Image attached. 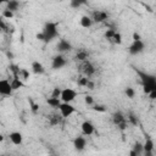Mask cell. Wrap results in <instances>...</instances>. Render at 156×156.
I'll return each instance as SVG.
<instances>
[{
    "mask_svg": "<svg viewBox=\"0 0 156 156\" xmlns=\"http://www.w3.org/2000/svg\"><path fill=\"white\" fill-rule=\"evenodd\" d=\"M144 50H145V43H144L143 40L133 41V43L129 45V48H128L129 54H130V55H134V56L141 54Z\"/></svg>",
    "mask_w": 156,
    "mask_h": 156,
    "instance_id": "9c48e42d",
    "label": "cell"
},
{
    "mask_svg": "<svg viewBox=\"0 0 156 156\" xmlns=\"http://www.w3.org/2000/svg\"><path fill=\"white\" fill-rule=\"evenodd\" d=\"M85 88H88V89H90V90L95 89V83H94V80H91V78H90V79L88 80V83H87Z\"/></svg>",
    "mask_w": 156,
    "mask_h": 156,
    "instance_id": "e575fe53",
    "label": "cell"
},
{
    "mask_svg": "<svg viewBox=\"0 0 156 156\" xmlns=\"http://www.w3.org/2000/svg\"><path fill=\"white\" fill-rule=\"evenodd\" d=\"M9 138H10V141L16 146H20L23 144V134L21 132H17V130L11 132L9 134Z\"/></svg>",
    "mask_w": 156,
    "mask_h": 156,
    "instance_id": "4fadbf2b",
    "label": "cell"
},
{
    "mask_svg": "<svg viewBox=\"0 0 156 156\" xmlns=\"http://www.w3.org/2000/svg\"><path fill=\"white\" fill-rule=\"evenodd\" d=\"M129 156H141V155H138V154H135L134 151H132V150H130V152H129Z\"/></svg>",
    "mask_w": 156,
    "mask_h": 156,
    "instance_id": "ab89813d",
    "label": "cell"
},
{
    "mask_svg": "<svg viewBox=\"0 0 156 156\" xmlns=\"http://www.w3.org/2000/svg\"><path fill=\"white\" fill-rule=\"evenodd\" d=\"M12 94H13V90L11 88L10 79L0 78V95L1 96H11Z\"/></svg>",
    "mask_w": 156,
    "mask_h": 156,
    "instance_id": "52a82bcc",
    "label": "cell"
},
{
    "mask_svg": "<svg viewBox=\"0 0 156 156\" xmlns=\"http://www.w3.org/2000/svg\"><path fill=\"white\" fill-rule=\"evenodd\" d=\"M93 22H98V23H101V22H105L107 18H108V13L106 11H101V10H98V11H94L93 12V16H90Z\"/></svg>",
    "mask_w": 156,
    "mask_h": 156,
    "instance_id": "5bb4252c",
    "label": "cell"
},
{
    "mask_svg": "<svg viewBox=\"0 0 156 156\" xmlns=\"http://www.w3.org/2000/svg\"><path fill=\"white\" fill-rule=\"evenodd\" d=\"M111 41H113L115 44H118V45H119V44L122 43V35H121V33H119V32H115V34H113Z\"/></svg>",
    "mask_w": 156,
    "mask_h": 156,
    "instance_id": "484cf974",
    "label": "cell"
},
{
    "mask_svg": "<svg viewBox=\"0 0 156 156\" xmlns=\"http://www.w3.org/2000/svg\"><path fill=\"white\" fill-rule=\"evenodd\" d=\"M132 151H134L135 154L143 156V143H140V141H135V143L133 144V146H132Z\"/></svg>",
    "mask_w": 156,
    "mask_h": 156,
    "instance_id": "603a6c76",
    "label": "cell"
},
{
    "mask_svg": "<svg viewBox=\"0 0 156 156\" xmlns=\"http://www.w3.org/2000/svg\"><path fill=\"white\" fill-rule=\"evenodd\" d=\"M124 94H126V96H127L128 99H133V98L135 96V90H134V88H132V87H127V88L124 89Z\"/></svg>",
    "mask_w": 156,
    "mask_h": 156,
    "instance_id": "d4e9b609",
    "label": "cell"
},
{
    "mask_svg": "<svg viewBox=\"0 0 156 156\" xmlns=\"http://www.w3.org/2000/svg\"><path fill=\"white\" fill-rule=\"evenodd\" d=\"M4 140V135L2 134H0V141H2Z\"/></svg>",
    "mask_w": 156,
    "mask_h": 156,
    "instance_id": "60d3db41",
    "label": "cell"
},
{
    "mask_svg": "<svg viewBox=\"0 0 156 156\" xmlns=\"http://www.w3.org/2000/svg\"><path fill=\"white\" fill-rule=\"evenodd\" d=\"M61 116H60V113H52L50 117H49V123H50V126H56V124H58L60 122H61Z\"/></svg>",
    "mask_w": 156,
    "mask_h": 156,
    "instance_id": "7402d4cb",
    "label": "cell"
},
{
    "mask_svg": "<svg viewBox=\"0 0 156 156\" xmlns=\"http://www.w3.org/2000/svg\"><path fill=\"white\" fill-rule=\"evenodd\" d=\"M132 38H133V41H139V40H141V35H140L138 32H134V33L132 34Z\"/></svg>",
    "mask_w": 156,
    "mask_h": 156,
    "instance_id": "d590c367",
    "label": "cell"
},
{
    "mask_svg": "<svg viewBox=\"0 0 156 156\" xmlns=\"http://www.w3.org/2000/svg\"><path fill=\"white\" fill-rule=\"evenodd\" d=\"M10 83H11V88L12 90H18V89H22L24 87V82L20 78L18 73H13V77L10 79Z\"/></svg>",
    "mask_w": 156,
    "mask_h": 156,
    "instance_id": "9a60e30c",
    "label": "cell"
},
{
    "mask_svg": "<svg viewBox=\"0 0 156 156\" xmlns=\"http://www.w3.org/2000/svg\"><path fill=\"white\" fill-rule=\"evenodd\" d=\"M79 68H80V73L84 77H87V78H91L95 74V72H96V68H95L94 63L90 60H87L84 62H80Z\"/></svg>",
    "mask_w": 156,
    "mask_h": 156,
    "instance_id": "277c9868",
    "label": "cell"
},
{
    "mask_svg": "<svg viewBox=\"0 0 156 156\" xmlns=\"http://www.w3.org/2000/svg\"><path fill=\"white\" fill-rule=\"evenodd\" d=\"M112 121H113L115 126H117L121 130H124L127 128V126H128V122H127L126 116L122 112H119V111H117V112H115L112 115Z\"/></svg>",
    "mask_w": 156,
    "mask_h": 156,
    "instance_id": "8992f818",
    "label": "cell"
},
{
    "mask_svg": "<svg viewBox=\"0 0 156 156\" xmlns=\"http://www.w3.org/2000/svg\"><path fill=\"white\" fill-rule=\"evenodd\" d=\"M58 113L62 118H68L71 117L73 113H76V107L72 105V104H65V102H61L60 106H58Z\"/></svg>",
    "mask_w": 156,
    "mask_h": 156,
    "instance_id": "5b68a950",
    "label": "cell"
},
{
    "mask_svg": "<svg viewBox=\"0 0 156 156\" xmlns=\"http://www.w3.org/2000/svg\"><path fill=\"white\" fill-rule=\"evenodd\" d=\"M84 104L87 106H93L95 104V100H94V98L91 95H85L84 96Z\"/></svg>",
    "mask_w": 156,
    "mask_h": 156,
    "instance_id": "83f0119b",
    "label": "cell"
},
{
    "mask_svg": "<svg viewBox=\"0 0 156 156\" xmlns=\"http://www.w3.org/2000/svg\"><path fill=\"white\" fill-rule=\"evenodd\" d=\"M89 79H90V78H87V77L82 76V77H79V78H78L77 83H78V85H79V87H84V88H85V85H87V83H88V80H89Z\"/></svg>",
    "mask_w": 156,
    "mask_h": 156,
    "instance_id": "f546056e",
    "label": "cell"
},
{
    "mask_svg": "<svg viewBox=\"0 0 156 156\" xmlns=\"http://www.w3.org/2000/svg\"><path fill=\"white\" fill-rule=\"evenodd\" d=\"M80 130H82V134L85 135V136H90L95 133V126L93 122L90 121H83L82 124H80Z\"/></svg>",
    "mask_w": 156,
    "mask_h": 156,
    "instance_id": "30bf717a",
    "label": "cell"
},
{
    "mask_svg": "<svg viewBox=\"0 0 156 156\" xmlns=\"http://www.w3.org/2000/svg\"><path fill=\"white\" fill-rule=\"evenodd\" d=\"M147 95H149V98H150L151 100H155V99H156V90H152V91H150Z\"/></svg>",
    "mask_w": 156,
    "mask_h": 156,
    "instance_id": "8d00e7d4",
    "label": "cell"
},
{
    "mask_svg": "<svg viewBox=\"0 0 156 156\" xmlns=\"http://www.w3.org/2000/svg\"><path fill=\"white\" fill-rule=\"evenodd\" d=\"M18 9H20V2H18V1H16V0H10V1L6 2V10H9V11H11V12L15 13Z\"/></svg>",
    "mask_w": 156,
    "mask_h": 156,
    "instance_id": "ffe728a7",
    "label": "cell"
},
{
    "mask_svg": "<svg viewBox=\"0 0 156 156\" xmlns=\"http://www.w3.org/2000/svg\"><path fill=\"white\" fill-rule=\"evenodd\" d=\"M66 63H67L66 57L63 55L58 54V55H56V56L52 57V60H51V68L55 69V71H57V69L63 68L66 66Z\"/></svg>",
    "mask_w": 156,
    "mask_h": 156,
    "instance_id": "ba28073f",
    "label": "cell"
},
{
    "mask_svg": "<svg viewBox=\"0 0 156 156\" xmlns=\"http://www.w3.org/2000/svg\"><path fill=\"white\" fill-rule=\"evenodd\" d=\"M78 96V91L72 89V88H65V89H61V95H60V100L61 102H65V104H72L76 98Z\"/></svg>",
    "mask_w": 156,
    "mask_h": 156,
    "instance_id": "7a4b0ae2",
    "label": "cell"
},
{
    "mask_svg": "<svg viewBox=\"0 0 156 156\" xmlns=\"http://www.w3.org/2000/svg\"><path fill=\"white\" fill-rule=\"evenodd\" d=\"M46 102H48V105H49L50 107L57 110L58 106H60V104H61V100H60V99H56V98H48V99H46Z\"/></svg>",
    "mask_w": 156,
    "mask_h": 156,
    "instance_id": "44dd1931",
    "label": "cell"
},
{
    "mask_svg": "<svg viewBox=\"0 0 156 156\" xmlns=\"http://www.w3.org/2000/svg\"><path fill=\"white\" fill-rule=\"evenodd\" d=\"M141 84L143 89L146 94H149L152 90H156V79L154 76H147V74H141Z\"/></svg>",
    "mask_w": 156,
    "mask_h": 156,
    "instance_id": "3957f363",
    "label": "cell"
},
{
    "mask_svg": "<svg viewBox=\"0 0 156 156\" xmlns=\"http://www.w3.org/2000/svg\"><path fill=\"white\" fill-rule=\"evenodd\" d=\"M4 29H5V23H4V21L0 18V33H1Z\"/></svg>",
    "mask_w": 156,
    "mask_h": 156,
    "instance_id": "74e56055",
    "label": "cell"
},
{
    "mask_svg": "<svg viewBox=\"0 0 156 156\" xmlns=\"http://www.w3.org/2000/svg\"><path fill=\"white\" fill-rule=\"evenodd\" d=\"M58 37V27L56 22H46L43 30L37 34V38L44 43H50Z\"/></svg>",
    "mask_w": 156,
    "mask_h": 156,
    "instance_id": "6da1fadb",
    "label": "cell"
},
{
    "mask_svg": "<svg viewBox=\"0 0 156 156\" xmlns=\"http://www.w3.org/2000/svg\"><path fill=\"white\" fill-rule=\"evenodd\" d=\"M155 151V143L151 138H146V140L143 143V152H150Z\"/></svg>",
    "mask_w": 156,
    "mask_h": 156,
    "instance_id": "d6986e66",
    "label": "cell"
},
{
    "mask_svg": "<svg viewBox=\"0 0 156 156\" xmlns=\"http://www.w3.org/2000/svg\"><path fill=\"white\" fill-rule=\"evenodd\" d=\"M79 24H80L82 28H90V27L94 24V22H93V20H91L90 16L83 15V16L80 17V20H79Z\"/></svg>",
    "mask_w": 156,
    "mask_h": 156,
    "instance_id": "ac0fdd59",
    "label": "cell"
},
{
    "mask_svg": "<svg viewBox=\"0 0 156 156\" xmlns=\"http://www.w3.org/2000/svg\"><path fill=\"white\" fill-rule=\"evenodd\" d=\"M73 147H74V150L78 151V152L83 151V150L87 147V139H85L84 136H82V135L76 136V138L73 139Z\"/></svg>",
    "mask_w": 156,
    "mask_h": 156,
    "instance_id": "7c38bea8",
    "label": "cell"
},
{
    "mask_svg": "<svg viewBox=\"0 0 156 156\" xmlns=\"http://www.w3.org/2000/svg\"><path fill=\"white\" fill-rule=\"evenodd\" d=\"M60 95H61V88H58V87L52 88L51 94H50V98H56V99H60Z\"/></svg>",
    "mask_w": 156,
    "mask_h": 156,
    "instance_id": "4316f807",
    "label": "cell"
},
{
    "mask_svg": "<svg viewBox=\"0 0 156 156\" xmlns=\"http://www.w3.org/2000/svg\"><path fill=\"white\" fill-rule=\"evenodd\" d=\"M18 76H20V78L24 82V80L29 79L30 73H29V71H28L27 68H20V71H18Z\"/></svg>",
    "mask_w": 156,
    "mask_h": 156,
    "instance_id": "cb8c5ba5",
    "label": "cell"
},
{
    "mask_svg": "<svg viewBox=\"0 0 156 156\" xmlns=\"http://www.w3.org/2000/svg\"><path fill=\"white\" fill-rule=\"evenodd\" d=\"M115 32H116V30H113V29H108V30L105 33V37H106L108 40H111L112 37H113V34H115Z\"/></svg>",
    "mask_w": 156,
    "mask_h": 156,
    "instance_id": "836d02e7",
    "label": "cell"
},
{
    "mask_svg": "<svg viewBox=\"0 0 156 156\" xmlns=\"http://www.w3.org/2000/svg\"><path fill=\"white\" fill-rule=\"evenodd\" d=\"M30 69H32V72H33L34 74H43V73L45 72L44 65H43L40 61H37V60H34V61L30 63Z\"/></svg>",
    "mask_w": 156,
    "mask_h": 156,
    "instance_id": "2e32d148",
    "label": "cell"
},
{
    "mask_svg": "<svg viewBox=\"0 0 156 156\" xmlns=\"http://www.w3.org/2000/svg\"><path fill=\"white\" fill-rule=\"evenodd\" d=\"M56 49H57V51L62 55V54H65V52L71 51V50L73 49V46H72V44H71L68 40H66V39H60V40L57 41Z\"/></svg>",
    "mask_w": 156,
    "mask_h": 156,
    "instance_id": "8fae6325",
    "label": "cell"
},
{
    "mask_svg": "<svg viewBox=\"0 0 156 156\" xmlns=\"http://www.w3.org/2000/svg\"><path fill=\"white\" fill-rule=\"evenodd\" d=\"M143 156H155V152H154V151H150V152H143Z\"/></svg>",
    "mask_w": 156,
    "mask_h": 156,
    "instance_id": "f35d334b",
    "label": "cell"
},
{
    "mask_svg": "<svg viewBox=\"0 0 156 156\" xmlns=\"http://www.w3.org/2000/svg\"><path fill=\"white\" fill-rule=\"evenodd\" d=\"M126 118H127V122H130V123L134 124V126L138 124V119H136V117H135L133 113H129L128 117H126Z\"/></svg>",
    "mask_w": 156,
    "mask_h": 156,
    "instance_id": "1f68e13d",
    "label": "cell"
},
{
    "mask_svg": "<svg viewBox=\"0 0 156 156\" xmlns=\"http://www.w3.org/2000/svg\"><path fill=\"white\" fill-rule=\"evenodd\" d=\"M89 56H90L89 51H87L85 49H79V50L76 52L74 58H76V60H78L79 62H84V61L89 60Z\"/></svg>",
    "mask_w": 156,
    "mask_h": 156,
    "instance_id": "e0dca14e",
    "label": "cell"
},
{
    "mask_svg": "<svg viewBox=\"0 0 156 156\" xmlns=\"http://www.w3.org/2000/svg\"><path fill=\"white\" fill-rule=\"evenodd\" d=\"M93 110L94 111H98V112H105L106 111V107L104 105H100V104H94L93 105Z\"/></svg>",
    "mask_w": 156,
    "mask_h": 156,
    "instance_id": "4dcf8cb0",
    "label": "cell"
},
{
    "mask_svg": "<svg viewBox=\"0 0 156 156\" xmlns=\"http://www.w3.org/2000/svg\"><path fill=\"white\" fill-rule=\"evenodd\" d=\"M84 2L83 1H78V0H72L71 2H69V5H71V7H73V9H78L79 6H82Z\"/></svg>",
    "mask_w": 156,
    "mask_h": 156,
    "instance_id": "d6a6232c",
    "label": "cell"
},
{
    "mask_svg": "<svg viewBox=\"0 0 156 156\" xmlns=\"http://www.w3.org/2000/svg\"><path fill=\"white\" fill-rule=\"evenodd\" d=\"M13 16H15V13L11 12V11H9V10H6V9H5V10L2 11V13H1V17L5 18V20H11Z\"/></svg>",
    "mask_w": 156,
    "mask_h": 156,
    "instance_id": "f1b7e54d",
    "label": "cell"
}]
</instances>
